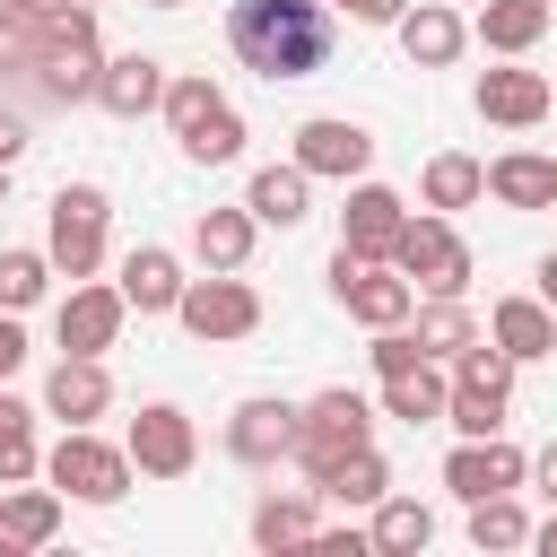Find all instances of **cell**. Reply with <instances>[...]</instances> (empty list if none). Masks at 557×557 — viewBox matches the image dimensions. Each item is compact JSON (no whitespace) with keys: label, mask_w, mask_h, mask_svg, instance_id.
Instances as JSON below:
<instances>
[{"label":"cell","mask_w":557,"mask_h":557,"mask_svg":"<svg viewBox=\"0 0 557 557\" xmlns=\"http://www.w3.org/2000/svg\"><path fill=\"white\" fill-rule=\"evenodd\" d=\"M226 44L261 78H313L331 61V9L322 0H235L226 9Z\"/></svg>","instance_id":"6da1fadb"},{"label":"cell","mask_w":557,"mask_h":557,"mask_svg":"<svg viewBox=\"0 0 557 557\" xmlns=\"http://www.w3.org/2000/svg\"><path fill=\"white\" fill-rule=\"evenodd\" d=\"M96 70H104V52H96V9H87V0L44 9V35H35V70H26V87L52 96V104H78V96H96Z\"/></svg>","instance_id":"7a4b0ae2"},{"label":"cell","mask_w":557,"mask_h":557,"mask_svg":"<svg viewBox=\"0 0 557 557\" xmlns=\"http://www.w3.org/2000/svg\"><path fill=\"white\" fill-rule=\"evenodd\" d=\"M165 122H174V139H183L191 165H235L244 157V113L209 78H165Z\"/></svg>","instance_id":"3957f363"},{"label":"cell","mask_w":557,"mask_h":557,"mask_svg":"<svg viewBox=\"0 0 557 557\" xmlns=\"http://www.w3.org/2000/svg\"><path fill=\"white\" fill-rule=\"evenodd\" d=\"M357 444H374V409H366L357 392H322V400L296 409V444H287V461H296L305 479H322V470L348 461Z\"/></svg>","instance_id":"277c9868"},{"label":"cell","mask_w":557,"mask_h":557,"mask_svg":"<svg viewBox=\"0 0 557 557\" xmlns=\"http://www.w3.org/2000/svg\"><path fill=\"white\" fill-rule=\"evenodd\" d=\"M44 479H52L61 496H78V505H122V496H131V453L104 444V435H87V426H70V435L44 453Z\"/></svg>","instance_id":"5b68a950"},{"label":"cell","mask_w":557,"mask_h":557,"mask_svg":"<svg viewBox=\"0 0 557 557\" xmlns=\"http://www.w3.org/2000/svg\"><path fill=\"white\" fill-rule=\"evenodd\" d=\"M392 270H400L409 287H426V296H461V287H470V244L426 209V218H400V235H392Z\"/></svg>","instance_id":"8992f818"},{"label":"cell","mask_w":557,"mask_h":557,"mask_svg":"<svg viewBox=\"0 0 557 557\" xmlns=\"http://www.w3.org/2000/svg\"><path fill=\"white\" fill-rule=\"evenodd\" d=\"M104 218H113V200H104L96 183H61V191H52V235H44L52 270L96 278V261H104Z\"/></svg>","instance_id":"52a82bcc"},{"label":"cell","mask_w":557,"mask_h":557,"mask_svg":"<svg viewBox=\"0 0 557 557\" xmlns=\"http://www.w3.org/2000/svg\"><path fill=\"white\" fill-rule=\"evenodd\" d=\"M331 296H339L348 322H366V331H392V322L418 313V287H409L392 261H357V252H331Z\"/></svg>","instance_id":"ba28073f"},{"label":"cell","mask_w":557,"mask_h":557,"mask_svg":"<svg viewBox=\"0 0 557 557\" xmlns=\"http://www.w3.org/2000/svg\"><path fill=\"white\" fill-rule=\"evenodd\" d=\"M174 313H183V331H191V339H252V331H261V296H252V287H244L235 270L183 278Z\"/></svg>","instance_id":"9c48e42d"},{"label":"cell","mask_w":557,"mask_h":557,"mask_svg":"<svg viewBox=\"0 0 557 557\" xmlns=\"http://www.w3.org/2000/svg\"><path fill=\"white\" fill-rule=\"evenodd\" d=\"M122 453H131L139 479H183L191 453H200V435H191V418H183L174 400H148V409L131 418V444H122Z\"/></svg>","instance_id":"30bf717a"},{"label":"cell","mask_w":557,"mask_h":557,"mask_svg":"<svg viewBox=\"0 0 557 557\" xmlns=\"http://www.w3.org/2000/svg\"><path fill=\"white\" fill-rule=\"evenodd\" d=\"M522 470H531V461H522L505 435H461V444H453V461H444V487H453L461 505H479V496H513V487H522Z\"/></svg>","instance_id":"8fae6325"},{"label":"cell","mask_w":557,"mask_h":557,"mask_svg":"<svg viewBox=\"0 0 557 557\" xmlns=\"http://www.w3.org/2000/svg\"><path fill=\"white\" fill-rule=\"evenodd\" d=\"M400 191L392 183H348V209H339V252H357V261H392V235H400Z\"/></svg>","instance_id":"7c38bea8"},{"label":"cell","mask_w":557,"mask_h":557,"mask_svg":"<svg viewBox=\"0 0 557 557\" xmlns=\"http://www.w3.org/2000/svg\"><path fill=\"white\" fill-rule=\"evenodd\" d=\"M296 165H305V174H331V183H357V174L374 165V139H366L357 122H339V113H313V122L296 131Z\"/></svg>","instance_id":"4fadbf2b"},{"label":"cell","mask_w":557,"mask_h":557,"mask_svg":"<svg viewBox=\"0 0 557 557\" xmlns=\"http://www.w3.org/2000/svg\"><path fill=\"white\" fill-rule=\"evenodd\" d=\"M122 287H70V305H61V357H104L113 339H122Z\"/></svg>","instance_id":"5bb4252c"},{"label":"cell","mask_w":557,"mask_h":557,"mask_svg":"<svg viewBox=\"0 0 557 557\" xmlns=\"http://www.w3.org/2000/svg\"><path fill=\"white\" fill-rule=\"evenodd\" d=\"M44 409L70 418V426L104 418V409H113V374H104V357H61V366L44 374Z\"/></svg>","instance_id":"9a60e30c"},{"label":"cell","mask_w":557,"mask_h":557,"mask_svg":"<svg viewBox=\"0 0 557 557\" xmlns=\"http://www.w3.org/2000/svg\"><path fill=\"white\" fill-rule=\"evenodd\" d=\"M287 444H296V409H287V400H244V409L226 418V453L252 461V470L287 461Z\"/></svg>","instance_id":"2e32d148"},{"label":"cell","mask_w":557,"mask_h":557,"mask_svg":"<svg viewBox=\"0 0 557 557\" xmlns=\"http://www.w3.org/2000/svg\"><path fill=\"white\" fill-rule=\"evenodd\" d=\"M96 104H104V113H122V122L157 113V104H165V61H148V52L104 61V70H96Z\"/></svg>","instance_id":"e0dca14e"},{"label":"cell","mask_w":557,"mask_h":557,"mask_svg":"<svg viewBox=\"0 0 557 557\" xmlns=\"http://www.w3.org/2000/svg\"><path fill=\"white\" fill-rule=\"evenodd\" d=\"M244 209H252V226H305L313 218V174L287 157V165H261L252 174V191H244Z\"/></svg>","instance_id":"ac0fdd59"},{"label":"cell","mask_w":557,"mask_h":557,"mask_svg":"<svg viewBox=\"0 0 557 557\" xmlns=\"http://www.w3.org/2000/svg\"><path fill=\"white\" fill-rule=\"evenodd\" d=\"M392 26H400V52H409L418 70H444V61H461V44H470V26H461L453 9H435V0H426V9H400Z\"/></svg>","instance_id":"d6986e66"},{"label":"cell","mask_w":557,"mask_h":557,"mask_svg":"<svg viewBox=\"0 0 557 557\" xmlns=\"http://www.w3.org/2000/svg\"><path fill=\"white\" fill-rule=\"evenodd\" d=\"M479 113L505 122V131H531V122L548 113V78H540V70H487V78H479Z\"/></svg>","instance_id":"ffe728a7"},{"label":"cell","mask_w":557,"mask_h":557,"mask_svg":"<svg viewBox=\"0 0 557 557\" xmlns=\"http://www.w3.org/2000/svg\"><path fill=\"white\" fill-rule=\"evenodd\" d=\"M174 296H183V261H174L165 244H139V252L122 261V305H139V313H174Z\"/></svg>","instance_id":"44dd1931"},{"label":"cell","mask_w":557,"mask_h":557,"mask_svg":"<svg viewBox=\"0 0 557 557\" xmlns=\"http://www.w3.org/2000/svg\"><path fill=\"white\" fill-rule=\"evenodd\" d=\"M487 331H496V348L522 366V357H557V322H548V305L540 296H505L496 313H487Z\"/></svg>","instance_id":"7402d4cb"},{"label":"cell","mask_w":557,"mask_h":557,"mask_svg":"<svg viewBox=\"0 0 557 557\" xmlns=\"http://www.w3.org/2000/svg\"><path fill=\"white\" fill-rule=\"evenodd\" d=\"M487 191H496L505 209H557V157L513 148V157H496V165H487Z\"/></svg>","instance_id":"603a6c76"},{"label":"cell","mask_w":557,"mask_h":557,"mask_svg":"<svg viewBox=\"0 0 557 557\" xmlns=\"http://www.w3.org/2000/svg\"><path fill=\"white\" fill-rule=\"evenodd\" d=\"M191 252H200V270H244L252 261V209H200Z\"/></svg>","instance_id":"cb8c5ba5"},{"label":"cell","mask_w":557,"mask_h":557,"mask_svg":"<svg viewBox=\"0 0 557 557\" xmlns=\"http://www.w3.org/2000/svg\"><path fill=\"white\" fill-rule=\"evenodd\" d=\"M444 374H435V357H418V366H400V374H383V409L392 418H409V426H435L444 418Z\"/></svg>","instance_id":"d4e9b609"},{"label":"cell","mask_w":557,"mask_h":557,"mask_svg":"<svg viewBox=\"0 0 557 557\" xmlns=\"http://www.w3.org/2000/svg\"><path fill=\"white\" fill-rule=\"evenodd\" d=\"M313 487H322L331 505H383V496H392V470H383V453H374V444H357V453H348V461H331Z\"/></svg>","instance_id":"484cf974"},{"label":"cell","mask_w":557,"mask_h":557,"mask_svg":"<svg viewBox=\"0 0 557 557\" xmlns=\"http://www.w3.org/2000/svg\"><path fill=\"white\" fill-rule=\"evenodd\" d=\"M426 540H435V513L409 505V496H383L374 522H366V548H383V557H418Z\"/></svg>","instance_id":"4316f807"},{"label":"cell","mask_w":557,"mask_h":557,"mask_svg":"<svg viewBox=\"0 0 557 557\" xmlns=\"http://www.w3.org/2000/svg\"><path fill=\"white\" fill-rule=\"evenodd\" d=\"M548 35V0H487L479 9V44L487 52H531Z\"/></svg>","instance_id":"83f0119b"},{"label":"cell","mask_w":557,"mask_h":557,"mask_svg":"<svg viewBox=\"0 0 557 557\" xmlns=\"http://www.w3.org/2000/svg\"><path fill=\"white\" fill-rule=\"evenodd\" d=\"M0 531H9L17 548H44V540L61 531V496H52V487H26V479H17V487L0 496Z\"/></svg>","instance_id":"f1b7e54d"},{"label":"cell","mask_w":557,"mask_h":557,"mask_svg":"<svg viewBox=\"0 0 557 557\" xmlns=\"http://www.w3.org/2000/svg\"><path fill=\"white\" fill-rule=\"evenodd\" d=\"M409 339H418L426 357H461V348L479 339V322H470V305H461V296H426V305H418V331H409Z\"/></svg>","instance_id":"f546056e"},{"label":"cell","mask_w":557,"mask_h":557,"mask_svg":"<svg viewBox=\"0 0 557 557\" xmlns=\"http://www.w3.org/2000/svg\"><path fill=\"white\" fill-rule=\"evenodd\" d=\"M35 470H44V453H35V409L0 392V487H17V479H35Z\"/></svg>","instance_id":"4dcf8cb0"},{"label":"cell","mask_w":557,"mask_h":557,"mask_svg":"<svg viewBox=\"0 0 557 557\" xmlns=\"http://www.w3.org/2000/svg\"><path fill=\"white\" fill-rule=\"evenodd\" d=\"M313 531H322V522H313L305 496H261V505H252V540H261V548H305Z\"/></svg>","instance_id":"1f68e13d"},{"label":"cell","mask_w":557,"mask_h":557,"mask_svg":"<svg viewBox=\"0 0 557 557\" xmlns=\"http://www.w3.org/2000/svg\"><path fill=\"white\" fill-rule=\"evenodd\" d=\"M470 548H531V513L513 496H479L470 505Z\"/></svg>","instance_id":"d6a6232c"},{"label":"cell","mask_w":557,"mask_h":557,"mask_svg":"<svg viewBox=\"0 0 557 557\" xmlns=\"http://www.w3.org/2000/svg\"><path fill=\"white\" fill-rule=\"evenodd\" d=\"M487 191V165L479 157H435L426 165V209H470Z\"/></svg>","instance_id":"836d02e7"},{"label":"cell","mask_w":557,"mask_h":557,"mask_svg":"<svg viewBox=\"0 0 557 557\" xmlns=\"http://www.w3.org/2000/svg\"><path fill=\"white\" fill-rule=\"evenodd\" d=\"M44 287H52V252H26V244L0 252V313H26Z\"/></svg>","instance_id":"e575fe53"},{"label":"cell","mask_w":557,"mask_h":557,"mask_svg":"<svg viewBox=\"0 0 557 557\" xmlns=\"http://www.w3.org/2000/svg\"><path fill=\"white\" fill-rule=\"evenodd\" d=\"M35 35H44V17L0 0V78H26L35 70Z\"/></svg>","instance_id":"d590c367"},{"label":"cell","mask_w":557,"mask_h":557,"mask_svg":"<svg viewBox=\"0 0 557 557\" xmlns=\"http://www.w3.org/2000/svg\"><path fill=\"white\" fill-rule=\"evenodd\" d=\"M418 357H426V348H418L400 322H392V331H374V374H400V366H418Z\"/></svg>","instance_id":"8d00e7d4"},{"label":"cell","mask_w":557,"mask_h":557,"mask_svg":"<svg viewBox=\"0 0 557 557\" xmlns=\"http://www.w3.org/2000/svg\"><path fill=\"white\" fill-rule=\"evenodd\" d=\"M26 366V331H17V313H0V383Z\"/></svg>","instance_id":"74e56055"},{"label":"cell","mask_w":557,"mask_h":557,"mask_svg":"<svg viewBox=\"0 0 557 557\" xmlns=\"http://www.w3.org/2000/svg\"><path fill=\"white\" fill-rule=\"evenodd\" d=\"M17 148H26V113L0 104V165H17Z\"/></svg>","instance_id":"f35d334b"},{"label":"cell","mask_w":557,"mask_h":557,"mask_svg":"<svg viewBox=\"0 0 557 557\" xmlns=\"http://www.w3.org/2000/svg\"><path fill=\"white\" fill-rule=\"evenodd\" d=\"M348 9H357V17H366V26H392V17H400V9H409V0H348Z\"/></svg>","instance_id":"ab89813d"},{"label":"cell","mask_w":557,"mask_h":557,"mask_svg":"<svg viewBox=\"0 0 557 557\" xmlns=\"http://www.w3.org/2000/svg\"><path fill=\"white\" fill-rule=\"evenodd\" d=\"M540 496H548V505H557V444H548V453H540Z\"/></svg>","instance_id":"60d3db41"},{"label":"cell","mask_w":557,"mask_h":557,"mask_svg":"<svg viewBox=\"0 0 557 557\" xmlns=\"http://www.w3.org/2000/svg\"><path fill=\"white\" fill-rule=\"evenodd\" d=\"M540 305H557V252L540 261Z\"/></svg>","instance_id":"b9f144b4"},{"label":"cell","mask_w":557,"mask_h":557,"mask_svg":"<svg viewBox=\"0 0 557 557\" xmlns=\"http://www.w3.org/2000/svg\"><path fill=\"white\" fill-rule=\"evenodd\" d=\"M531 540H540V548L557 557V505H548V522H531Z\"/></svg>","instance_id":"7bdbcfd3"},{"label":"cell","mask_w":557,"mask_h":557,"mask_svg":"<svg viewBox=\"0 0 557 557\" xmlns=\"http://www.w3.org/2000/svg\"><path fill=\"white\" fill-rule=\"evenodd\" d=\"M9 9H35V17H44V9H61V0H9Z\"/></svg>","instance_id":"ee69618b"},{"label":"cell","mask_w":557,"mask_h":557,"mask_svg":"<svg viewBox=\"0 0 557 557\" xmlns=\"http://www.w3.org/2000/svg\"><path fill=\"white\" fill-rule=\"evenodd\" d=\"M0 200H9V165H0Z\"/></svg>","instance_id":"f6af8a7d"},{"label":"cell","mask_w":557,"mask_h":557,"mask_svg":"<svg viewBox=\"0 0 557 557\" xmlns=\"http://www.w3.org/2000/svg\"><path fill=\"white\" fill-rule=\"evenodd\" d=\"M148 9H183V0H148Z\"/></svg>","instance_id":"bcb514c9"},{"label":"cell","mask_w":557,"mask_h":557,"mask_svg":"<svg viewBox=\"0 0 557 557\" xmlns=\"http://www.w3.org/2000/svg\"><path fill=\"white\" fill-rule=\"evenodd\" d=\"M87 9H96V0H87Z\"/></svg>","instance_id":"7dc6e473"}]
</instances>
